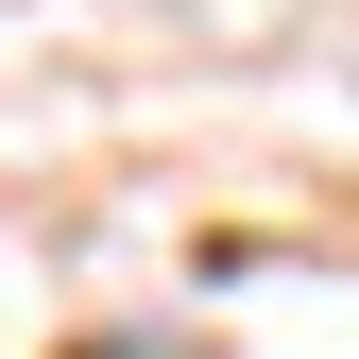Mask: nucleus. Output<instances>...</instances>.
<instances>
[{
  "mask_svg": "<svg viewBox=\"0 0 359 359\" xmlns=\"http://www.w3.org/2000/svg\"><path fill=\"white\" fill-rule=\"evenodd\" d=\"M86 359H171V342H86Z\"/></svg>",
  "mask_w": 359,
  "mask_h": 359,
  "instance_id": "1",
  "label": "nucleus"
}]
</instances>
